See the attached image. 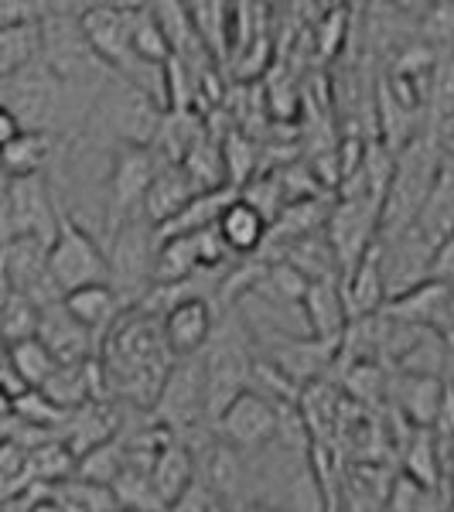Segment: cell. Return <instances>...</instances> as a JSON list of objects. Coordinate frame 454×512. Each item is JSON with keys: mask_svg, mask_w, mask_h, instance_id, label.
Wrapping results in <instances>:
<instances>
[{"mask_svg": "<svg viewBox=\"0 0 454 512\" xmlns=\"http://www.w3.org/2000/svg\"><path fill=\"white\" fill-rule=\"evenodd\" d=\"M239 192L236 188H216V192H198L185 209L178 212L171 222H164L158 229V239H168V236H195V233H205V229H216V222L222 212L229 209Z\"/></svg>", "mask_w": 454, "mask_h": 512, "instance_id": "7402d4cb", "label": "cell"}, {"mask_svg": "<svg viewBox=\"0 0 454 512\" xmlns=\"http://www.w3.org/2000/svg\"><path fill=\"white\" fill-rule=\"evenodd\" d=\"M345 304H349V318H369L379 315L386 304V277H383V246L373 243L369 253L362 256L352 270H345L342 284Z\"/></svg>", "mask_w": 454, "mask_h": 512, "instance_id": "2e32d148", "label": "cell"}, {"mask_svg": "<svg viewBox=\"0 0 454 512\" xmlns=\"http://www.w3.org/2000/svg\"><path fill=\"white\" fill-rule=\"evenodd\" d=\"M130 52H134V62L144 65L147 72H161L171 59V45L164 38L158 18H154L151 4L134 7V18H130Z\"/></svg>", "mask_w": 454, "mask_h": 512, "instance_id": "cb8c5ba5", "label": "cell"}, {"mask_svg": "<svg viewBox=\"0 0 454 512\" xmlns=\"http://www.w3.org/2000/svg\"><path fill=\"white\" fill-rule=\"evenodd\" d=\"M451 62H454V45H451Z\"/></svg>", "mask_w": 454, "mask_h": 512, "instance_id": "ee69618b", "label": "cell"}, {"mask_svg": "<svg viewBox=\"0 0 454 512\" xmlns=\"http://www.w3.org/2000/svg\"><path fill=\"white\" fill-rule=\"evenodd\" d=\"M431 99L441 117H454V62L451 59L444 65H437L434 82H431Z\"/></svg>", "mask_w": 454, "mask_h": 512, "instance_id": "836d02e7", "label": "cell"}, {"mask_svg": "<svg viewBox=\"0 0 454 512\" xmlns=\"http://www.w3.org/2000/svg\"><path fill=\"white\" fill-rule=\"evenodd\" d=\"M151 420L168 427L175 437L195 434L202 424H209V407H205V366L202 355L175 359L164 376L158 400L151 407Z\"/></svg>", "mask_w": 454, "mask_h": 512, "instance_id": "8992f818", "label": "cell"}, {"mask_svg": "<svg viewBox=\"0 0 454 512\" xmlns=\"http://www.w3.org/2000/svg\"><path fill=\"white\" fill-rule=\"evenodd\" d=\"M113 512H134V509H113Z\"/></svg>", "mask_w": 454, "mask_h": 512, "instance_id": "7bdbcfd3", "label": "cell"}, {"mask_svg": "<svg viewBox=\"0 0 454 512\" xmlns=\"http://www.w3.org/2000/svg\"><path fill=\"white\" fill-rule=\"evenodd\" d=\"M4 352H7V345H4V342H0V362H4Z\"/></svg>", "mask_w": 454, "mask_h": 512, "instance_id": "60d3db41", "label": "cell"}, {"mask_svg": "<svg viewBox=\"0 0 454 512\" xmlns=\"http://www.w3.org/2000/svg\"><path fill=\"white\" fill-rule=\"evenodd\" d=\"M222 168H226V185L229 188H243L253 181V168H257V151H253V144L246 140L243 134H229L222 140Z\"/></svg>", "mask_w": 454, "mask_h": 512, "instance_id": "4dcf8cb0", "label": "cell"}, {"mask_svg": "<svg viewBox=\"0 0 454 512\" xmlns=\"http://www.w3.org/2000/svg\"><path fill=\"white\" fill-rule=\"evenodd\" d=\"M41 59V31L38 24H21V28L0 31V82L21 76Z\"/></svg>", "mask_w": 454, "mask_h": 512, "instance_id": "d4e9b609", "label": "cell"}, {"mask_svg": "<svg viewBox=\"0 0 454 512\" xmlns=\"http://www.w3.org/2000/svg\"><path fill=\"white\" fill-rule=\"evenodd\" d=\"M38 321H41V308L35 301H28L21 294H7L0 301V342L4 345L28 342V338L38 335Z\"/></svg>", "mask_w": 454, "mask_h": 512, "instance_id": "83f0119b", "label": "cell"}, {"mask_svg": "<svg viewBox=\"0 0 454 512\" xmlns=\"http://www.w3.org/2000/svg\"><path fill=\"white\" fill-rule=\"evenodd\" d=\"M386 390H396V407L420 431L437 424L448 407V383L434 376H407L400 373Z\"/></svg>", "mask_w": 454, "mask_h": 512, "instance_id": "e0dca14e", "label": "cell"}, {"mask_svg": "<svg viewBox=\"0 0 454 512\" xmlns=\"http://www.w3.org/2000/svg\"><path fill=\"white\" fill-rule=\"evenodd\" d=\"M62 308L69 311L96 342H103L106 332H110L123 311H127V304L120 301V294L113 291L110 284H89V287H79V291L65 294Z\"/></svg>", "mask_w": 454, "mask_h": 512, "instance_id": "ac0fdd59", "label": "cell"}, {"mask_svg": "<svg viewBox=\"0 0 454 512\" xmlns=\"http://www.w3.org/2000/svg\"><path fill=\"white\" fill-rule=\"evenodd\" d=\"M407 478H414L424 489H434L441 478V454H437V441L427 431H414V441L407 444Z\"/></svg>", "mask_w": 454, "mask_h": 512, "instance_id": "f546056e", "label": "cell"}, {"mask_svg": "<svg viewBox=\"0 0 454 512\" xmlns=\"http://www.w3.org/2000/svg\"><path fill=\"white\" fill-rule=\"evenodd\" d=\"M338 355H342V338H338V342H321V338H311V335H304V338L284 335V338H274V345H270L263 359L274 362L280 373L304 390V386H311V383H321L325 369L335 366Z\"/></svg>", "mask_w": 454, "mask_h": 512, "instance_id": "7c38bea8", "label": "cell"}, {"mask_svg": "<svg viewBox=\"0 0 454 512\" xmlns=\"http://www.w3.org/2000/svg\"><path fill=\"white\" fill-rule=\"evenodd\" d=\"M14 407H18V400H14V396H7L4 390H0V420L14 417Z\"/></svg>", "mask_w": 454, "mask_h": 512, "instance_id": "f35d334b", "label": "cell"}, {"mask_svg": "<svg viewBox=\"0 0 454 512\" xmlns=\"http://www.w3.org/2000/svg\"><path fill=\"white\" fill-rule=\"evenodd\" d=\"M93 120L120 147H144V151H151L161 134L164 110L154 103V93L113 76V82H103L96 89Z\"/></svg>", "mask_w": 454, "mask_h": 512, "instance_id": "6da1fadb", "label": "cell"}, {"mask_svg": "<svg viewBox=\"0 0 454 512\" xmlns=\"http://www.w3.org/2000/svg\"><path fill=\"white\" fill-rule=\"evenodd\" d=\"M154 260H158V229L144 216L127 219L106 246L110 287L127 308H137L140 297L154 287Z\"/></svg>", "mask_w": 454, "mask_h": 512, "instance_id": "3957f363", "label": "cell"}, {"mask_svg": "<svg viewBox=\"0 0 454 512\" xmlns=\"http://www.w3.org/2000/svg\"><path fill=\"white\" fill-rule=\"evenodd\" d=\"M123 468H127V451H123L120 437H113V441L96 444V448H89L86 454H79L72 478L96 482V485H113L120 478Z\"/></svg>", "mask_w": 454, "mask_h": 512, "instance_id": "484cf974", "label": "cell"}, {"mask_svg": "<svg viewBox=\"0 0 454 512\" xmlns=\"http://www.w3.org/2000/svg\"><path fill=\"white\" fill-rule=\"evenodd\" d=\"M52 154H55V134H48V130H21L11 144L0 147V168L11 178L45 175Z\"/></svg>", "mask_w": 454, "mask_h": 512, "instance_id": "44dd1931", "label": "cell"}, {"mask_svg": "<svg viewBox=\"0 0 454 512\" xmlns=\"http://www.w3.org/2000/svg\"><path fill=\"white\" fill-rule=\"evenodd\" d=\"M35 338L55 355L59 366H79V362H89L99 355V342L69 315V311L62 308V301L41 308V321H38Z\"/></svg>", "mask_w": 454, "mask_h": 512, "instance_id": "4fadbf2b", "label": "cell"}, {"mask_svg": "<svg viewBox=\"0 0 454 512\" xmlns=\"http://www.w3.org/2000/svg\"><path fill=\"white\" fill-rule=\"evenodd\" d=\"M72 7H52L45 4L38 21L41 31V65L52 72L62 86H86V82H103L99 79V69L103 65L96 62V55L89 52L86 38H82L79 28V14H69Z\"/></svg>", "mask_w": 454, "mask_h": 512, "instance_id": "277c9868", "label": "cell"}, {"mask_svg": "<svg viewBox=\"0 0 454 512\" xmlns=\"http://www.w3.org/2000/svg\"><path fill=\"white\" fill-rule=\"evenodd\" d=\"M130 18L134 7L127 4H86L79 7V28L96 62L113 76L134 82V52H130Z\"/></svg>", "mask_w": 454, "mask_h": 512, "instance_id": "ba28073f", "label": "cell"}, {"mask_svg": "<svg viewBox=\"0 0 454 512\" xmlns=\"http://www.w3.org/2000/svg\"><path fill=\"white\" fill-rule=\"evenodd\" d=\"M424 35L434 45H454V4H434L427 7Z\"/></svg>", "mask_w": 454, "mask_h": 512, "instance_id": "1f68e13d", "label": "cell"}, {"mask_svg": "<svg viewBox=\"0 0 454 512\" xmlns=\"http://www.w3.org/2000/svg\"><path fill=\"white\" fill-rule=\"evenodd\" d=\"M195 195H198V185L188 178V171L181 168V164L161 161L158 175H154L151 188H147V195H144V205H140V216L151 222L154 229H161L164 222L175 219Z\"/></svg>", "mask_w": 454, "mask_h": 512, "instance_id": "9a60e30c", "label": "cell"}, {"mask_svg": "<svg viewBox=\"0 0 454 512\" xmlns=\"http://www.w3.org/2000/svg\"><path fill=\"white\" fill-rule=\"evenodd\" d=\"M21 130H24V127H21V120L14 117L11 110H4V106H0V147L11 144V140L18 137Z\"/></svg>", "mask_w": 454, "mask_h": 512, "instance_id": "74e56055", "label": "cell"}, {"mask_svg": "<svg viewBox=\"0 0 454 512\" xmlns=\"http://www.w3.org/2000/svg\"><path fill=\"white\" fill-rule=\"evenodd\" d=\"M304 315V332L321 342H338L349 328V304L335 280H311L308 294L301 301Z\"/></svg>", "mask_w": 454, "mask_h": 512, "instance_id": "5bb4252c", "label": "cell"}, {"mask_svg": "<svg viewBox=\"0 0 454 512\" xmlns=\"http://www.w3.org/2000/svg\"><path fill=\"white\" fill-rule=\"evenodd\" d=\"M161 158L144 147H117L106 175V233H117L127 219L140 216V205L151 188Z\"/></svg>", "mask_w": 454, "mask_h": 512, "instance_id": "52a82bcc", "label": "cell"}, {"mask_svg": "<svg viewBox=\"0 0 454 512\" xmlns=\"http://www.w3.org/2000/svg\"><path fill=\"white\" fill-rule=\"evenodd\" d=\"M216 506H219V502L212 499V492L195 478V482L188 485V489L181 492L178 499H171L168 506H164V512H212Z\"/></svg>", "mask_w": 454, "mask_h": 512, "instance_id": "e575fe53", "label": "cell"}, {"mask_svg": "<svg viewBox=\"0 0 454 512\" xmlns=\"http://www.w3.org/2000/svg\"><path fill=\"white\" fill-rule=\"evenodd\" d=\"M21 512H65V506L48 489H31L21 502Z\"/></svg>", "mask_w": 454, "mask_h": 512, "instance_id": "8d00e7d4", "label": "cell"}, {"mask_svg": "<svg viewBox=\"0 0 454 512\" xmlns=\"http://www.w3.org/2000/svg\"><path fill=\"white\" fill-rule=\"evenodd\" d=\"M113 489V499H117V509H134V512H164V502L158 499L151 485V475L147 468H137V465H127L120 472L117 482L110 485Z\"/></svg>", "mask_w": 454, "mask_h": 512, "instance_id": "f1b7e54d", "label": "cell"}, {"mask_svg": "<svg viewBox=\"0 0 454 512\" xmlns=\"http://www.w3.org/2000/svg\"><path fill=\"white\" fill-rule=\"evenodd\" d=\"M431 277L444 280V284H454V233L444 236L441 243L434 246V253H431Z\"/></svg>", "mask_w": 454, "mask_h": 512, "instance_id": "d590c367", "label": "cell"}, {"mask_svg": "<svg viewBox=\"0 0 454 512\" xmlns=\"http://www.w3.org/2000/svg\"><path fill=\"white\" fill-rule=\"evenodd\" d=\"M239 325V318H236ZM233 321L216 325L209 349L202 352L205 366V407H209V424L216 420L239 393L250 390V373H253V355L243 335H236Z\"/></svg>", "mask_w": 454, "mask_h": 512, "instance_id": "5b68a950", "label": "cell"}, {"mask_svg": "<svg viewBox=\"0 0 454 512\" xmlns=\"http://www.w3.org/2000/svg\"><path fill=\"white\" fill-rule=\"evenodd\" d=\"M147 475H151V485L164 506H168L171 499H178V495L198 478L192 441H188V437H175V441L151 461V472Z\"/></svg>", "mask_w": 454, "mask_h": 512, "instance_id": "ffe728a7", "label": "cell"}, {"mask_svg": "<svg viewBox=\"0 0 454 512\" xmlns=\"http://www.w3.org/2000/svg\"><path fill=\"white\" fill-rule=\"evenodd\" d=\"M280 414H284V407L270 403L267 396L246 390V393H239L216 420H212V427H216V437L222 444L250 454V451L270 448V444L277 441Z\"/></svg>", "mask_w": 454, "mask_h": 512, "instance_id": "9c48e42d", "label": "cell"}, {"mask_svg": "<svg viewBox=\"0 0 454 512\" xmlns=\"http://www.w3.org/2000/svg\"><path fill=\"white\" fill-rule=\"evenodd\" d=\"M48 280L59 291V297L79 291L89 284H110V263H106V250L96 243V236L86 226L62 209L59 229H55L52 243H48Z\"/></svg>", "mask_w": 454, "mask_h": 512, "instance_id": "7a4b0ae2", "label": "cell"}, {"mask_svg": "<svg viewBox=\"0 0 454 512\" xmlns=\"http://www.w3.org/2000/svg\"><path fill=\"white\" fill-rule=\"evenodd\" d=\"M212 512H229L226 506H216V509H212Z\"/></svg>", "mask_w": 454, "mask_h": 512, "instance_id": "b9f144b4", "label": "cell"}, {"mask_svg": "<svg viewBox=\"0 0 454 512\" xmlns=\"http://www.w3.org/2000/svg\"><path fill=\"white\" fill-rule=\"evenodd\" d=\"M62 205L52 192L48 175L14 178L11 205H7V239H41L52 243L59 229Z\"/></svg>", "mask_w": 454, "mask_h": 512, "instance_id": "30bf717a", "label": "cell"}, {"mask_svg": "<svg viewBox=\"0 0 454 512\" xmlns=\"http://www.w3.org/2000/svg\"><path fill=\"white\" fill-rule=\"evenodd\" d=\"M192 14V28L198 45L205 55H229V41H233V4H219V0H202V4H188Z\"/></svg>", "mask_w": 454, "mask_h": 512, "instance_id": "603a6c76", "label": "cell"}, {"mask_svg": "<svg viewBox=\"0 0 454 512\" xmlns=\"http://www.w3.org/2000/svg\"><path fill=\"white\" fill-rule=\"evenodd\" d=\"M216 325H219L216 304L205 294H185L161 311V335L175 359L202 355L209 349L212 335H216Z\"/></svg>", "mask_w": 454, "mask_h": 512, "instance_id": "8fae6325", "label": "cell"}, {"mask_svg": "<svg viewBox=\"0 0 454 512\" xmlns=\"http://www.w3.org/2000/svg\"><path fill=\"white\" fill-rule=\"evenodd\" d=\"M45 4H31V0H0V31L21 28V24H38Z\"/></svg>", "mask_w": 454, "mask_h": 512, "instance_id": "d6a6232c", "label": "cell"}, {"mask_svg": "<svg viewBox=\"0 0 454 512\" xmlns=\"http://www.w3.org/2000/svg\"><path fill=\"white\" fill-rule=\"evenodd\" d=\"M7 362L11 369L24 379L28 390H41V386L52 379V373L59 369L55 355L38 342V338H28V342H18V345H7Z\"/></svg>", "mask_w": 454, "mask_h": 512, "instance_id": "4316f807", "label": "cell"}, {"mask_svg": "<svg viewBox=\"0 0 454 512\" xmlns=\"http://www.w3.org/2000/svg\"><path fill=\"white\" fill-rule=\"evenodd\" d=\"M239 512H287V509H280V506H270V502H250V506H243Z\"/></svg>", "mask_w": 454, "mask_h": 512, "instance_id": "ab89813d", "label": "cell"}, {"mask_svg": "<svg viewBox=\"0 0 454 512\" xmlns=\"http://www.w3.org/2000/svg\"><path fill=\"white\" fill-rule=\"evenodd\" d=\"M216 233H219L222 243H226V250L233 253V260H236V256H253L263 243H267V239H270V222L263 219L250 202H243V198L236 195L233 202H229V209L219 216Z\"/></svg>", "mask_w": 454, "mask_h": 512, "instance_id": "d6986e66", "label": "cell"}]
</instances>
